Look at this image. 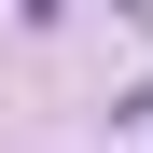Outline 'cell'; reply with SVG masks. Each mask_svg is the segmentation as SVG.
Returning <instances> with one entry per match:
<instances>
[{
    "label": "cell",
    "mask_w": 153,
    "mask_h": 153,
    "mask_svg": "<svg viewBox=\"0 0 153 153\" xmlns=\"http://www.w3.org/2000/svg\"><path fill=\"white\" fill-rule=\"evenodd\" d=\"M125 125H153V84H139V97H125Z\"/></svg>",
    "instance_id": "1"
}]
</instances>
